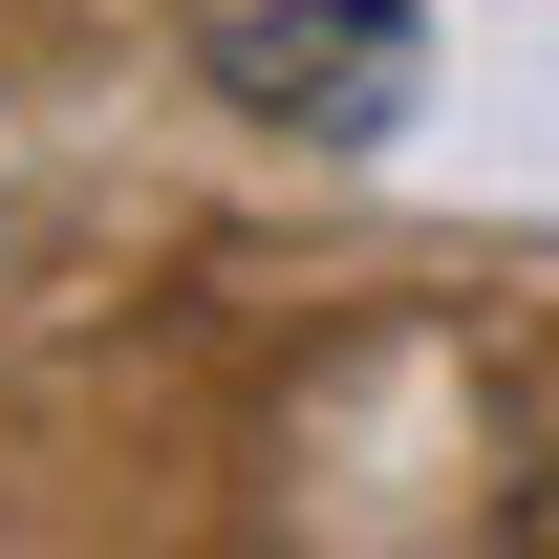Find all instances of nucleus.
<instances>
[{
  "label": "nucleus",
  "instance_id": "1",
  "mask_svg": "<svg viewBox=\"0 0 559 559\" xmlns=\"http://www.w3.org/2000/svg\"><path fill=\"white\" fill-rule=\"evenodd\" d=\"M409 86H430L409 0H237V22H215V108H259V130H301V151L409 130Z\"/></svg>",
  "mask_w": 559,
  "mask_h": 559
}]
</instances>
